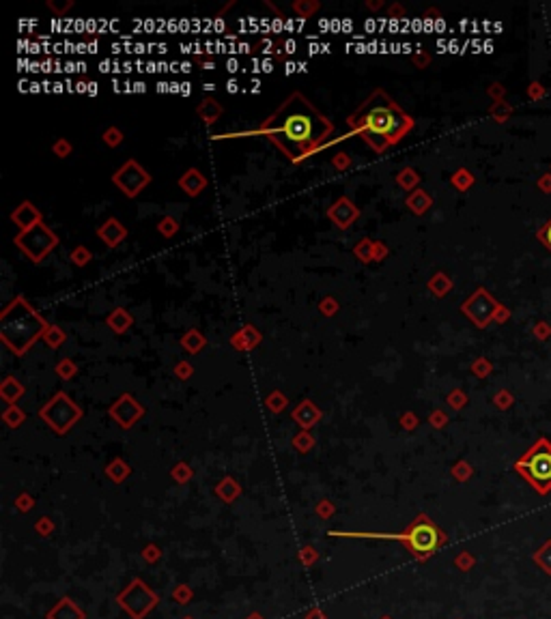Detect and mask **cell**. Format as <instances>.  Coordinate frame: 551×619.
Returning <instances> with one entry per match:
<instances>
[{"label":"cell","instance_id":"1","mask_svg":"<svg viewBox=\"0 0 551 619\" xmlns=\"http://www.w3.org/2000/svg\"><path fill=\"white\" fill-rule=\"evenodd\" d=\"M273 144H278L289 160L310 155L332 134V123L299 92L291 95L261 127Z\"/></svg>","mask_w":551,"mask_h":619},{"label":"cell","instance_id":"2","mask_svg":"<svg viewBox=\"0 0 551 619\" xmlns=\"http://www.w3.org/2000/svg\"><path fill=\"white\" fill-rule=\"evenodd\" d=\"M349 123L354 125L373 149L384 151L388 144L399 142L411 127V118L396 105L384 90H377L351 114Z\"/></svg>","mask_w":551,"mask_h":619},{"label":"cell","instance_id":"3","mask_svg":"<svg viewBox=\"0 0 551 619\" xmlns=\"http://www.w3.org/2000/svg\"><path fill=\"white\" fill-rule=\"evenodd\" d=\"M332 538H347V540H388V542H401L405 551L413 559L424 561L433 557L443 544L448 542V535L443 533L437 525L426 514H418L413 522L407 525V529L399 533H379V531H330Z\"/></svg>","mask_w":551,"mask_h":619},{"label":"cell","instance_id":"4","mask_svg":"<svg viewBox=\"0 0 551 619\" xmlns=\"http://www.w3.org/2000/svg\"><path fill=\"white\" fill-rule=\"evenodd\" d=\"M45 323L24 299H15L0 318V333L13 353H26L28 346L43 333Z\"/></svg>","mask_w":551,"mask_h":619},{"label":"cell","instance_id":"5","mask_svg":"<svg viewBox=\"0 0 551 619\" xmlns=\"http://www.w3.org/2000/svg\"><path fill=\"white\" fill-rule=\"evenodd\" d=\"M517 471L539 492L551 490V443L541 439L532 450L517 460Z\"/></svg>","mask_w":551,"mask_h":619},{"label":"cell","instance_id":"6","mask_svg":"<svg viewBox=\"0 0 551 619\" xmlns=\"http://www.w3.org/2000/svg\"><path fill=\"white\" fill-rule=\"evenodd\" d=\"M117 605L132 619H145L160 605V594H156L143 579H132L123 592L117 594Z\"/></svg>","mask_w":551,"mask_h":619},{"label":"cell","instance_id":"7","mask_svg":"<svg viewBox=\"0 0 551 619\" xmlns=\"http://www.w3.org/2000/svg\"><path fill=\"white\" fill-rule=\"evenodd\" d=\"M39 415L56 435H65V432H69L75 426V422L82 417V411L65 392H58L50 402H45L41 407Z\"/></svg>","mask_w":551,"mask_h":619},{"label":"cell","instance_id":"8","mask_svg":"<svg viewBox=\"0 0 551 619\" xmlns=\"http://www.w3.org/2000/svg\"><path fill=\"white\" fill-rule=\"evenodd\" d=\"M56 241H58L56 235H52V232L45 228L41 222L26 228L22 235L15 239V243H18L22 250L30 256V260H41L56 245Z\"/></svg>","mask_w":551,"mask_h":619},{"label":"cell","instance_id":"9","mask_svg":"<svg viewBox=\"0 0 551 619\" xmlns=\"http://www.w3.org/2000/svg\"><path fill=\"white\" fill-rule=\"evenodd\" d=\"M110 417L121 426V428H132L140 417L145 415V409L138 405V402L130 396V394H123L121 396L114 405L110 407Z\"/></svg>","mask_w":551,"mask_h":619},{"label":"cell","instance_id":"10","mask_svg":"<svg viewBox=\"0 0 551 619\" xmlns=\"http://www.w3.org/2000/svg\"><path fill=\"white\" fill-rule=\"evenodd\" d=\"M114 183L121 185L127 196H134L136 192H140L149 183V177L145 175V170L136 162H127L123 166V170H119V175L114 177Z\"/></svg>","mask_w":551,"mask_h":619},{"label":"cell","instance_id":"11","mask_svg":"<svg viewBox=\"0 0 551 619\" xmlns=\"http://www.w3.org/2000/svg\"><path fill=\"white\" fill-rule=\"evenodd\" d=\"M45 619H86V613L75 605V600L65 596L45 613Z\"/></svg>","mask_w":551,"mask_h":619},{"label":"cell","instance_id":"12","mask_svg":"<svg viewBox=\"0 0 551 619\" xmlns=\"http://www.w3.org/2000/svg\"><path fill=\"white\" fill-rule=\"evenodd\" d=\"M293 420H295L304 430H310V428L321 420V411L313 405V402L304 400L302 405L293 411Z\"/></svg>","mask_w":551,"mask_h":619},{"label":"cell","instance_id":"13","mask_svg":"<svg viewBox=\"0 0 551 619\" xmlns=\"http://www.w3.org/2000/svg\"><path fill=\"white\" fill-rule=\"evenodd\" d=\"M216 494H218V499H222L224 503H233L241 494V486L235 482L233 477H224L216 486Z\"/></svg>","mask_w":551,"mask_h":619},{"label":"cell","instance_id":"14","mask_svg":"<svg viewBox=\"0 0 551 619\" xmlns=\"http://www.w3.org/2000/svg\"><path fill=\"white\" fill-rule=\"evenodd\" d=\"M13 220L18 222L24 230L26 228H30V226H35V224H39V213L30 207L28 203H24L18 211L13 213Z\"/></svg>","mask_w":551,"mask_h":619},{"label":"cell","instance_id":"15","mask_svg":"<svg viewBox=\"0 0 551 619\" xmlns=\"http://www.w3.org/2000/svg\"><path fill=\"white\" fill-rule=\"evenodd\" d=\"M132 473V469H130V464L125 462V460H121V458H117V460H112V464H108V469H106V475H108L114 484H121V482H125L127 479V475Z\"/></svg>","mask_w":551,"mask_h":619},{"label":"cell","instance_id":"16","mask_svg":"<svg viewBox=\"0 0 551 619\" xmlns=\"http://www.w3.org/2000/svg\"><path fill=\"white\" fill-rule=\"evenodd\" d=\"M99 235H101L106 241H108V245H117L121 239L125 237V228H123V226H119L117 220H110L108 224H106V226L99 230Z\"/></svg>","mask_w":551,"mask_h":619},{"label":"cell","instance_id":"17","mask_svg":"<svg viewBox=\"0 0 551 619\" xmlns=\"http://www.w3.org/2000/svg\"><path fill=\"white\" fill-rule=\"evenodd\" d=\"M0 394H3V398L9 402V405L13 407V402H18L24 394V387L20 383H15L13 379H7L3 383V387H0Z\"/></svg>","mask_w":551,"mask_h":619},{"label":"cell","instance_id":"18","mask_svg":"<svg viewBox=\"0 0 551 619\" xmlns=\"http://www.w3.org/2000/svg\"><path fill=\"white\" fill-rule=\"evenodd\" d=\"M171 598L177 602L179 607H186V605H190L192 598H194V590H192L190 585H186V583H179L175 590H173Z\"/></svg>","mask_w":551,"mask_h":619},{"label":"cell","instance_id":"19","mask_svg":"<svg viewBox=\"0 0 551 619\" xmlns=\"http://www.w3.org/2000/svg\"><path fill=\"white\" fill-rule=\"evenodd\" d=\"M297 559H299V564L304 566V568H313L317 561H319V551L315 548V546H302V551H299V555H297Z\"/></svg>","mask_w":551,"mask_h":619},{"label":"cell","instance_id":"20","mask_svg":"<svg viewBox=\"0 0 551 619\" xmlns=\"http://www.w3.org/2000/svg\"><path fill=\"white\" fill-rule=\"evenodd\" d=\"M140 557H143V561H145V564L153 566V564H158V561L162 559V548H160L158 544H147V546L140 551Z\"/></svg>","mask_w":551,"mask_h":619},{"label":"cell","instance_id":"21","mask_svg":"<svg viewBox=\"0 0 551 619\" xmlns=\"http://www.w3.org/2000/svg\"><path fill=\"white\" fill-rule=\"evenodd\" d=\"M3 420L11 426V428H18L22 422H24V413L18 409V407H9L3 415Z\"/></svg>","mask_w":551,"mask_h":619},{"label":"cell","instance_id":"22","mask_svg":"<svg viewBox=\"0 0 551 619\" xmlns=\"http://www.w3.org/2000/svg\"><path fill=\"white\" fill-rule=\"evenodd\" d=\"M171 475L177 479L179 484H186V482H190V479H192V469L188 467L186 462H179L177 467L173 469V473H171Z\"/></svg>","mask_w":551,"mask_h":619},{"label":"cell","instance_id":"23","mask_svg":"<svg viewBox=\"0 0 551 619\" xmlns=\"http://www.w3.org/2000/svg\"><path fill=\"white\" fill-rule=\"evenodd\" d=\"M313 443H315V441H313V437H310V435H308V432H306V430L302 432V435H297V437L293 439V445L297 447V450H299V452H308V450H310V447H313Z\"/></svg>","mask_w":551,"mask_h":619},{"label":"cell","instance_id":"24","mask_svg":"<svg viewBox=\"0 0 551 619\" xmlns=\"http://www.w3.org/2000/svg\"><path fill=\"white\" fill-rule=\"evenodd\" d=\"M35 531L41 535V538H48V535H52V531H54V522L50 520V518H41V520H37L35 522Z\"/></svg>","mask_w":551,"mask_h":619},{"label":"cell","instance_id":"25","mask_svg":"<svg viewBox=\"0 0 551 619\" xmlns=\"http://www.w3.org/2000/svg\"><path fill=\"white\" fill-rule=\"evenodd\" d=\"M267 407H269L273 413H280V411L286 407V398H284L282 394L276 392V394H271V396H269V400H267Z\"/></svg>","mask_w":551,"mask_h":619},{"label":"cell","instance_id":"26","mask_svg":"<svg viewBox=\"0 0 551 619\" xmlns=\"http://www.w3.org/2000/svg\"><path fill=\"white\" fill-rule=\"evenodd\" d=\"M334 505L328 501V499H323V501H319L317 503V507H315V512H317V516L319 518H332V514H334Z\"/></svg>","mask_w":551,"mask_h":619},{"label":"cell","instance_id":"27","mask_svg":"<svg viewBox=\"0 0 551 619\" xmlns=\"http://www.w3.org/2000/svg\"><path fill=\"white\" fill-rule=\"evenodd\" d=\"M33 505H35V499L30 497V494H26V492H22L20 497H18V501H15V507H18L20 512H30V509H33Z\"/></svg>","mask_w":551,"mask_h":619},{"label":"cell","instance_id":"28","mask_svg":"<svg viewBox=\"0 0 551 619\" xmlns=\"http://www.w3.org/2000/svg\"><path fill=\"white\" fill-rule=\"evenodd\" d=\"M304 619H328V615L321 611V609H317V607H313L310 611H306V615H304Z\"/></svg>","mask_w":551,"mask_h":619},{"label":"cell","instance_id":"29","mask_svg":"<svg viewBox=\"0 0 551 619\" xmlns=\"http://www.w3.org/2000/svg\"><path fill=\"white\" fill-rule=\"evenodd\" d=\"M472 561H474V559H472V557H469V555H458L454 564H456L458 568H461V570H469Z\"/></svg>","mask_w":551,"mask_h":619},{"label":"cell","instance_id":"30","mask_svg":"<svg viewBox=\"0 0 551 619\" xmlns=\"http://www.w3.org/2000/svg\"><path fill=\"white\" fill-rule=\"evenodd\" d=\"M541 239L547 243V247H551V222H549V224L545 226V230L541 232Z\"/></svg>","mask_w":551,"mask_h":619},{"label":"cell","instance_id":"31","mask_svg":"<svg viewBox=\"0 0 551 619\" xmlns=\"http://www.w3.org/2000/svg\"><path fill=\"white\" fill-rule=\"evenodd\" d=\"M246 619H265V617H263L261 613H258V611H254V613H250V615H248Z\"/></svg>","mask_w":551,"mask_h":619},{"label":"cell","instance_id":"32","mask_svg":"<svg viewBox=\"0 0 551 619\" xmlns=\"http://www.w3.org/2000/svg\"><path fill=\"white\" fill-rule=\"evenodd\" d=\"M379 619H394V617H390V615H381Z\"/></svg>","mask_w":551,"mask_h":619},{"label":"cell","instance_id":"33","mask_svg":"<svg viewBox=\"0 0 551 619\" xmlns=\"http://www.w3.org/2000/svg\"><path fill=\"white\" fill-rule=\"evenodd\" d=\"M181 619H194V617H190V615H186V617H181Z\"/></svg>","mask_w":551,"mask_h":619}]
</instances>
